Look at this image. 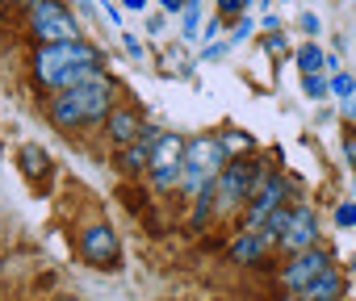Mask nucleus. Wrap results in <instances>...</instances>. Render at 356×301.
<instances>
[{
    "label": "nucleus",
    "instance_id": "22",
    "mask_svg": "<svg viewBox=\"0 0 356 301\" xmlns=\"http://www.w3.org/2000/svg\"><path fill=\"white\" fill-rule=\"evenodd\" d=\"M126 51H130V55H134V59H138V55H143V46H138V38H134V34H126Z\"/></svg>",
    "mask_w": 356,
    "mask_h": 301
},
{
    "label": "nucleus",
    "instance_id": "17",
    "mask_svg": "<svg viewBox=\"0 0 356 301\" xmlns=\"http://www.w3.org/2000/svg\"><path fill=\"white\" fill-rule=\"evenodd\" d=\"M298 67H302L306 76H318V67H323V55H318V46H302V55H298Z\"/></svg>",
    "mask_w": 356,
    "mask_h": 301
},
{
    "label": "nucleus",
    "instance_id": "20",
    "mask_svg": "<svg viewBox=\"0 0 356 301\" xmlns=\"http://www.w3.org/2000/svg\"><path fill=\"white\" fill-rule=\"evenodd\" d=\"M343 146H348V160L356 164V130H348V134H343Z\"/></svg>",
    "mask_w": 356,
    "mask_h": 301
},
{
    "label": "nucleus",
    "instance_id": "2",
    "mask_svg": "<svg viewBox=\"0 0 356 301\" xmlns=\"http://www.w3.org/2000/svg\"><path fill=\"white\" fill-rule=\"evenodd\" d=\"M227 168V146L218 138H197L185 146V172H181V184L185 193H206L214 189V180L222 176Z\"/></svg>",
    "mask_w": 356,
    "mask_h": 301
},
{
    "label": "nucleus",
    "instance_id": "3",
    "mask_svg": "<svg viewBox=\"0 0 356 301\" xmlns=\"http://www.w3.org/2000/svg\"><path fill=\"white\" fill-rule=\"evenodd\" d=\"M101 59H97V46H88V42H59V46H42L38 51V59H34V67H38V80L42 84H51V88H59L63 84V76H72L76 67H97Z\"/></svg>",
    "mask_w": 356,
    "mask_h": 301
},
{
    "label": "nucleus",
    "instance_id": "14",
    "mask_svg": "<svg viewBox=\"0 0 356 301\" xmlns=\"http://www.w3.org/2000/svg\"><path fill=\"white\" fill-rule=\"evenodd\" d=\"M231 251H235V259H239V264H256V259L268 251V243H264L256 230H248L243 239H235V247H231Z\"/></svg>",
    "mask_w": 356,
    "mask_h": 301
},
{
    "label": "nucleus",
    "instance_id": "9",
    "mask_svg": "<svg viewBox=\"0 0 356 301\" xmlns=\"http://www.w3.org/2000/svg\"><path fill=\"white\" fill-rule=\"evenodd\" d=\"M281 201H285V184L281 180H268V184H260L256 193H252V201H248V230H256L273 209H281Z\"/></svg>",
    "mask_w": 356,
    "mask_h": 301
},
{
    "label": "nucleus",
    "instance_id": "1",
    "mask_svg": "<svg viewBox=\"0 0 356 301\" xmlns=\"http://www.w3.org/2000/svg\"><path fill=\"white\" fill-rule=\"evenodd\" d=\"M109 101H113V84L101 76L97 84L59 92L51 101V117L59 126H84V121H97V117H109Z\"/></svg>",
    "mask_w": 356,
    "mask_h": 301
},
{
    "label": "nucleus",
    "instance_id": "4",
    "mask_svg": "<svg viewBox=\"0 0 356 301\" xmlns=\"http://www.w3.org/2000/svg\"><path fill=\"white\" fill-rule=\"evenodd\" d=\"M256 189H260V168H256V164H248V160L227 164V168H222V176L214 180V197H218V205H222V209L248 205Z\"/></svg>",
    "mask_w": 356,
    "mask_h": 301
},
{
    "label": "nucleus",
    "instance_id": "24",
    "mask_svg": "<svg viewBox=\"0 0 356 301\" xmlns=\"http://www.w3.org/2000/svg\"><path fill=\"white\" fill-rule=\"evenodd\" d=\"M126 5H130V9H143V5H147V0H126Z\"/></svg>",
    "mask_w": 356,
    "mask_h": 301
},
{
    "label": "nucleus",
    "instance_id": "15",
    "mask_svg": "<svg viewBox=\"0 0 356 301\" xmlns=\"http://www.w3.org/2000/svg\"><path fill=\"white\" fill-rule=\"evenodd\" d=\"M151 146H155V142H130V146L122 150V168H126V172L151 168Z\"/></svg>",
    "mask_w": 356,
    "mask_h": 301
},
{
    "label": "nucleus",
    "instance_id": "13",
    "mask_svg": "<svg viewBox=\"0 0 356 301\" xmlns=\"http://www.w3.org/2000/svg\"><path fill=\"white\" fill-rule=\"evenodd\" d=\"M289 218H293V209H285V205H281V209H273V214H268V218H264V222L256 226V234H260V239H264V243L273 247V243H281V234H285Z\"/></svg>",
    "mask_w": 356,
    "mask_h": 301
},
{
    "label": "nucleus",
    "instance_id": "18",
    "mask_svg": "<svg viewBox=\"0 0 356 301\" xmlns=\"http://www.w3.org/2000/svg\"><path fill=\"white\" fill-rule=\"evenodd\" d=\"M302 84H306V96H314V101L327 96V80H323V76H306Z\"/></svg>",
    "mask_w": 356,
    "mask_h": 301
},
{
    "label": "nucleus",
    "instance_id": "26",
    "mask_svg": "<svg viewBox=\"0 0 356 301\" xmlns=\"http://www.w3.org/2000/svg\"><path fill=\"white\" fill-rule=\"evenodd\" d=\"M239 5H248V0H239Z\"/></svg>",
    "mask_w": 356,
    "mask_h": 301
},
{
    "label": "nucleus",
    "instance_id": "8",
    "mask_svg": "<svg viewBox=\"0 0 356 301\" xmlns=\"http://www.w3.org/2000/svg\"><path fill=\"white\" fill-rule=\"evenodd\" d=\"M314 239H318V222H314L306 209H293V218H289V226H285V234H281V247H285L289 255H302V251L314 247Z\"/></svg>",
    "mask_w": 356,
    "mask_h": 301
},
{
    "label": "nucleus",
    "instance_id": "10",
    "mask_svg": "<svg viewBox=\"0 0 356 301\" xmlns=\"http://www.w3.org/2000/svg\"><path fill=\"white\" fill-rule=\"evenodd\" d=\"M84 259L88 264H118V234L109 226H88L84 230Z\"/></svg>",
    "mask_w": 356,
    "mask_h": 301
},
{
    "label": "nucleus",
    "instance_id": "11",
    "mask_svg": "<svg viewBox=\"0 0 356 301\" xmlns=\"http://www.w3.org/2000/svg\"><path fill=\"white\" fill-rule=\"evenodd\" d=\"M339 293H343V280H339V272L331 268V272H323L318 280H310L298 297H302V301H335Z\"/></svg>",
    "mask_w": 356,
    "mask_h": 301
},
{
    "label": "nucleus",
    "instance_id": "16",
    "mask_svg": "<svg viewBox=\"0 0 356 301\" xmlns=\"http://www.w3.org/2000/svg\"><path fill=\"white\" fill-rule=\"evenodd\" d=\"M22 168H26L30 176H34V172H47V150H42V146H26V150H22Z\"/></svg>",
    "mask_w": 356,
    "mask_h": 301
},
{
    "label": "nucleus",
    "instance_id": "5",
    "mask_svg": "<svg viewBox=\"0 0 356 301\" xmlns=\"http://www.w3.org/2000/svg\"><path fill=\"white\" fill-rule=\"evenodd\" d=\"M34 22V38L42 46H59V42H76L80 30H76V17L67 13V5H59V0H51V5H38L30 13Z\"/></svg>",
    "mask_w": 356,
    "mask_h": 301
},
{
    "label": "nucleus",
    "instance_id": "25",
    "mask_svg": "<svg viewBox=\"0 0 356 301\" xmlns=\"http://www.w3.org/2000/svg\"><path fill=\"white\" fill-rule=\"evenodd\" d=\"M30 5H34V9H38V5H51V0H30Z\"/></svg>",
    "mask_w": 356,
    "mask_h": 301
},
{
    "label": "nucleus",
    "instance_id": "19",
    "mask_svg": "<svg viewBox=\"0 0 356 301\" xmlns=\"http://www.w3.org/2000/svg\"><path fill=\"white\" fill-rule=\"evenodd\" d=\"M339 226H356V205H339Z\"/></svg>",
    "mask_w": 356,
    "mask_h": 301
},
{
    "label": "nucleus",
    "instance_id": "7",
    "mask_svg": "<svg viewBox=\"0 0 356 301\" xmlns=\"http://www.w3.org/2000/svg\"><path fill=\"white\" fill-rule=\"evenodd\" d=\"M323 272H331V255H327V251H314V247H310V251H302V255H293V259L285 264L281 280H285V284H289L293 293H302V289H306L310 280H318Z\"/></svg>",
    "mask_w": 356,
    "mask_h": 301
},
{
    "label": "nucleus",
    "instance_id": "23",
    "mask_svg": "<svg viewBox=\"0 0 356 301\" xmlns=\"http://www.w3.org/2000/svg\"><path fill=\"white\" fill-rule=\"evenodd\" d=\"M159 5H163V9H181V5H185V0H159Z\"/></svg>",
    "mask_w": 356,
    "mask_h": 301
},
{
    "label": "nucleus",
    "instance_id": "21",
    "mask_svg": "<svg viewBox=\"0 0 356 301\" xmlns=\"http://www.w3.org/2000/svg\"><path fill=\"white\" fill-rule=\"evenodd\" d=\"M331 88H335L339 96H348V92H352V80H348V76H335V84H331Z\"/></svg>",
    "mask_w": 356,
    "mask_h": 301
},
{
    "label": "nucleus",
    "instance_id": "6",
    "mask_svg": "<svg viewBox=\"0 0 356 301\" xmlns=\"http://www.w3.org/2000/svg\"><path fill=\"white\" fill-rule=\"evenodd\" d=\"M181 172H185V142L176 138V134H163L151 146V180L159 189H168V184L181 180Z\"/></svg>",
    "mask_w": 356,
    "mask_h": 301
},
{
    "label": "nucleus",
    "instance_id": "12",
    "mask_svg": "<svg viewBox=\"0 0 356 301\" xmlns=\"http://www.w3.org/2000/svg\"><path fill=\"white\" fill-rule=\"evenodd\" d=\"M109 134H113V142H122V146L138 142V117H134L130 109H113V113H109Z\"/></svg>",
    "mask_w": 356,
    "mask_h": 301
}]
</instances>
